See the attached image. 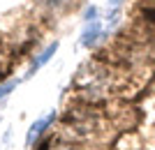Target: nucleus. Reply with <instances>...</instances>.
Masks as SVG:
<instances>
[{
    "mask_svg": "<svg viewBox=\"0 0 155 150\" xmlns=\"http://www.w3.org/2000/svg\"><path fill=\"white\" fill-rule=\"evenodd\" d=\"M74 85L77 90L84 95V97L93 99H102L109 90V69L97 62V60H88L77 69V76H74Z\"/></svg>",
    "mask_w": 155,
    "mask_h": 150,
    "instance_id": "f257e3e1",
    "label": "nucleus"
},
{
    "mask_svg": "<svg viewBox=\"0 0 155 150\" xmlns=\"http://www.w3.org/2000/svg\"><path fill=\"white\" fill-rule=\"evenodd\" d=\"M0 120H2V118H0Z\"/></svg>",
    "mask_w": 155,
    "mask_h": 150,
    "instance_id": "423d86ee",
    "label": "nucleus"
},
{
    "mask_svg": "<svg viewBox=\"0 0 155 150\" xmlns=\"http://www.w3.org/2000/svg\"><path fill=\"white\" fill-rule=\"evenodd\" d=\"M16 85H19V81H7V83H0V99L7 97L12 90H16Z\"/></svg>",
    "mask_w": 155,
    "mask_h": 150,
    "instance_id": "20e7f679",
    "label": "nucleus"
},
{
    "mask_svg": "<svg viewBox=\"0 0 155 150\" xmlns=\"http://www.w3.org/2000/svg\"><path fill=\"white\" fill-rule=\"evenodd\" d=\"M53 120H56V111L51 109V111L46 113V116L37 118V120H35V123L28 127V132H26V145H28V148H32V145L37 143L39 139L44 136V132L53 125Z\"/></svg>",
    "mask_w": 155,
    "mask_h": 150,
    "instance_id": "f03ea898",
    "label": "nucleus"
},
{
    "mask_svg": "<svg viewBox=\"0 0 155 150\" xmlns=\"http://www.w3.org/2000/svg\"><path fill=\"white\" fill-rule=\"evenodd\" d=\"M56 51H58V42H53V44H49V46L44 49V51H42V53L37 56V58L32 60V65H30V69H28V74H26V76H32V74L37 72L39 67H44L46 62H49V60H51L53 56H56Z\"/></svg>",
    "mask_w": 155,
    "mask_h": 150,
    "instance_id": "7ed1b4c3",
    "label": "nucleus"
},
{
    "mask_svg": "<svg viewBox=\"0 0 155 150\" xmlns=\"http://www.w3.org/2000/svg\"><path fill=\"white\" fill-rule=\"evenodd\" d=\"M111 5H120V2H123V0H109Z\"/></svg>",
    "mask_w": 155,
    "mask_h": 150,
    "instance_id": "39448f33",
    "label": "nucleus"
}]
</instances>
